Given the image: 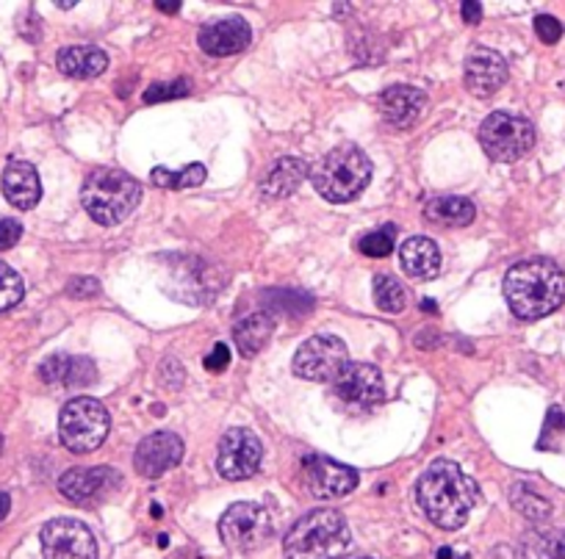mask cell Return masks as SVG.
<instances>
[{"label":"cell","instance_id":"obj_1","mask_svg":"<svg viewBox=\"0 0 565 559\" xmlns=\"http://www.w3.org/2000/svg\"><path fill=\"white\" fill-rule=\"evenodd\" d=\"M416 502L438 529L455 531L466 526L468 515L480 502V487L455 460H435L416 482Z\"/></svg>","mask_w":565,"mask_h":559},{"label":"cell","instance_id":"obj_2","mask_svg":"<svg viewBox=\"0 0 565 559\" xmlns=\"http://www.w3.org/2000/svg\"><path fill=\"white\" fill-rule=\"evenodd\" d=\"M504 299L515 319H543L565 303V272L548 257L515 263L504 274Z\"/></svg>","mask_w":565,"mask_h":559},{"label":"cell","instance_id":"obj_3","mask_svg":"<svg viewBox=\"0 0 565 559\" xmlns=\"http://www.w3.org/2000/svg\"><path fill=\"white\" fill-rule=\"evenodd\" d=\"M352 546V531L338 509L322 507L300 518L283 540L286 559H341Z\"/></svg>","mask_w":565,"mask_h":559},{"label":"cell","instance_id":"obj_4","mask_svg":"<svg viewBox=\"0 0 565 559\" xmlns=\"http://www.w3.org/2000/svg\"><path fill=\"white\" fill-rule=\"evenodd\" d=\"M142 186L122 169H95L80 186V206L98 224L115 228L137 211Z\"/></svg>","mask_w":565,"mask_h":559},{"label":"cell","instance_id":"obj_5","mask_svg":"<svg viewBox=\"0 0 565 559\" xmlns=\"http://www.w3.org/2000/svg\"><path fill=\"white\" fill-rule=\"evenodd\" d=\"M314 189L327 202H349L371 183V161L358 144H338L311 169Z\"/></svg>","mask_w":565,"mask_h":559},{"label":"cell","instance_id":"obj_6","mask_svg":"<svg viewBox=\"0 0 565 559\" xmlns=\"http://www.w3.org/2000/svg\"><path fill=\"white\" fill-rule=\"evenodd\" d=\"M164 292L192 308L214 303L225 288V272L200 255H172L164 263Z\"/></svg>","mask_w":565,"mask_h":559},{"label":"cell","instance_id":"obj_7","mask_svg":"<svg viewBox=\"0 0 565 559\" xmlns=\"http://www.w3.org/2000/svg\"><path fill=\"white\" fill-rule=\"evenodd\" d=\"M111 429V416L104 402L91 396H75L62 407L58 416V440L73 454H91L106 443Z\"/></svg>","mask_w":565,"mask_h":559},{"label":"cell","instance_id":"obj_8","mask_svg":"<svg viewBox=\"0 0 565 559\" xmlns=\"http://www.w3.org/2000/svg\"><path fill=\"white\" fill-rule=\"evenodd\" d=\"M480 144L491 161L513 164L535 147V125L513 111H493L482 120Z\"/></svg>","mask_w":565,"mask_h":559},{"label":"cell","instance_id":"obj_9","mask_svg":"<svg viewBox=\"0 0 565 559\" xmlns=\"http://www.w3.org/2000/svg\"><path fill=\"white\" fill-rule=\"evenodd\" d=\"M272 515L267 507L252 502H239L225 509L219 518V537L236 553H252L272 540Z\"/></svg>","mask_w":565,"mask_h":559},{"label":"cell","instance_id":"obj_10","mask_svg":"<svg viewBox=\"0 0 565 559\" xmlns=\"http://www.w3.org/2000/svg\"><path fill=\"white\" fill-rule=\"evenodd\" d=\"M349 365V349L338 336H314L294 354V374L311 383H336Z\"/></svg>","mask_w":565,"mask_h":559},{"label":"cell","instance_id":"obj_11","mask_svg":"<svg viewBox=\"0 0 565 559\" xmlns=\"http://www.w3.org/2000/svg\"><path fill=\"white\" fill-rule=\"evenodd\" d=\"M263 460V446L258 435L247 427H233L219 438L217 471L230 482L250 480L258 474Z\"/></svg>","mask_w":565,"mask_h":559},{"label":"cell","instance_id":"obj_12","mask_svg":"<svg viewBox=\"0 0 565 559\" xmlns=\"http://www.w3.org/2000/svg\"><path fill=\"white\" fill-rule=\"evenodd\" d=\"M45 559H98V542L89 526L75 518H53L40 531Z\"/></svg>","mask_w":565,"mask_h":559},{"label":"cell","instance_id":"obj_13","mask_svg":"<svg viewBox=\"0 0 565 559\" xmlns=\"http://www.w3.org/2000/svg\"><path fill=\"white\" fill-rule=\"evenodd\" d=\"M333 385L338 399L355 410H369L385 399L383 374L371 363H349Z\"/></svg>","mask_w":565,"mask_h":559},{"label":"cell","instance_id":"obj_14","mask_svg":"<svg viewBox=\"0 0 565 559\" xmlns=\"http://www.w3.org/2000/svg\"><path fill=\"white\" fill-rule=\"evenodd\" d=\"M463 80L475 98H491L508 84V62L499 51L477 47L468 53L466 64H463Z\"/></svg>","mask_w":565,"mask_h":559},{"label":"cell","instance_id":"obj_15","mask_svg":"<svg viewBox=\"0 0 565 559\" xmlns=\"http://www.w3.org/2000/svg\"><path fill=\"white\" fill-rule=\"evenodd\" d=\"M305 480L316 498H344L358 487V471L330 460V457L314 454L303 460Z\"/></svg>","mask_w":565,"mask_h":559},{"label":"cell","instance_id":"obj_16","mask_svg":"<svg viewBox=\"0 0 565 559\" xmlns=\"http://www.w3.org/2000/svg\"><path fill=\"white\" fill-rule=\"evenodd\" d=\"M183 460V440L175 432H161L148 435L142 443L137 446V454H133V465H137L139 476L144 480H159L166 471L175 469L177 462Z\"/></svg>","mask_w":565,"mask_h":559},{"label":"cell","instance_id":"obj_17","mask_svg":"<svg viewBox=\"0 0 565 559\" xmlns=\"http://www.w3.org/2000/svg\"><path fill=\"white\" fill-rule=\"evenodd\" d=\"M122 485L120 471L109 469V465H98V469H73L58 480V491L64 498L73 504H95L100 498L109 496V491H117Z\"/></svg>","mask_w":565,"mask_h":559},{"label":"cell","instance_id":"obj_18","mask_svg":"<svg viewBox=\"0 0 565 559\" xmlns=\"http://www.w3.org/2000/svg\"><path fill=\"white\" fill-rule=\"evenodd\" d=\"M377 106H380V117H383L385 125L394 128V131H411L413 125L422 122L424 111H427V95L416 86L396 84L380 95Z\"/></svg>","mask_w":565,"mask_h":559},{"label":"cell","instance_id":"obj_19","mask_svg":"<svg viewBox=\"0 0 565 559\" xmlns=\"http://www.w3.org/2000/svg\"><path fill=\"white\" fill-rule=\"evenodd\" d=\"M36 374H40L42 383L64 385V388H89V385L98 383V369H95V363L89 358L67 352L51 354V358L42 360Z\"/></svg>","mask_w":565,"mask_h":559},{"label":"cell","instance_id":"obj_20","mask_svg":"<svg viewBox=\"0 0 565 559\" xmlns=\"http://www.w3.org/2000/svg\"><path fill=\"white\" fill-rule=\"evenodd\" d=\"M252 40V29L245 18H222L217 23H208L200 29L203 53L208 56H236L245 51Z\"/></svg>","mask_w":565,"mask_h":559},{"label":"cell","instance_id":"obj_21","mask_svg":"<svg viewBox=\"0 0 565 559\" xmlns=\"http://www.w3.org/2000/svg\"><path fill=\"white\" fill-rule=\"evenodd\" d=\"M3 197L12 202L18 211H31L42 200L40 172L29 161H12L3 169Z\"/></svg>","mask_w":565,"mask_h":559},{"label":"cell","instance_id":"obj_22","mask_svg":"<svg viewBox=\"0 0 565 559\" xmlns=\"http://www.w3.org/2000/svg\"><path fill=\"white\" fill-rule=\"evenodd\" d=\"M441 250L430 235H411L400 246V263L408 277L433 280L441 272Z\"/></svg>","mask_w":565,"mask_h":559},{"label":"cell","instance_id":"obj_23","mask_svg":"<svg viewBox=\"0 0 565 559\" xmlns=\"http://www.w3.org/2000/svg\"><path fill=\"white\" fill-rule=\"evenodd\" d=\"M58 73L67 75L75 80H89L98 78L109 67V53L100 51L95 45H78V47H64L56 56Z\"/></svg>","mask_w":565,"mask_h":559},{"label":"cell","instance_id":"obj_24","mask_svg":"<svg viewBox=\"0 0 565 559\" xmlns=\"http://www.w3.org/2000/svg\"><path fill=\"white\" fill-rule=\"evenodd\" d=\"M308 175L311 166L305 164L303 158H294V155L280 158L261 180V195L267 197V200H283V197L294 195Z\"/></svg>","mask_w":565,"mask_h":559},{"label":"cell","instance_id":"obj_25","mask_svg":"<svg viewBox=\"0 0 565 559\" xmlns=\"http://www.w3.org/2000/svg\"><path fill=\"white\" fill-rule=\"evenodd\" d=\"M424 217L433 224H441V228H468V224L477 219V208L475 202L466 200V197L444 195L433 197V200L424 206Z\"/></svg>","mask_w":565,"mask_h":559},{"label":"cell","instance_id":"obj_26","mask_svg":"<svg viewBox=\"0 0 565 559\" xmlns=\"http://www.w3.org/2000/svg\"><path fill=\"white\" fill-rule=\"evenodd\" d=\"M521 559H565V526H537L519 542Z\"/></svg>","mask_w":565,"mask_h":559},{"label":"cell","instance_id":"obj_27","mask_svg":"<svg viewBox=\"0 0 565 559\" xmlns=\"http://www.w3.org/2000/svg\"><path fill=\"white\" fill-rule=\"evenodd\" d=\"M272 332H274V319L267 314V310H261V314H250L247 319H241L239 325H236L233 341L245 358H256V354L269 343Z\"/></svg>","mask_w":565,"mask_h":559},{"label":"cell","instance_id":"obj_28","mask_svg":"<svg viewBox=\"0 0 565 559\" xmlns=\"http://www.w3.org/2000/svg\"><path fill=\"white\" fill-rule=\"evenodd\" d=\"M510 502H513V507L519 509L526 520H532V524H543V520L552 518L554 513L552 502L543 498L530 482H515L513 491H510Z\"/></svg>","mask_w":565,"mask_h":559},{"label":"cell","instance_id":"obj_29","mask_svg":"<svg viewBox=\"0 0 565 559\" xmlns=\"http://www.w3.org/2000/svg\"><path fill=\"white\" fill-rule=\"evenodd\" d=\"M206 166L203 164H188L183 166L181 172H172L166 169V166H155L153 172H150V180H153V186H159V189H195V186H200L203 180H206Z\"/></svg>","mask_w":565,"mask_h":559},{"label":"cell","instance_id":"obj_30","mask_svg":"<svg viewBox=\"0 0 565 559\" xmlns=\"http://www.w3.org/2000/svg\"><path fill=\"white\" fill-rule=\"evenodd\" d=\"M371 292H374L377 308L383 310V314H402L405 310L408 292L400 280L391 277V274H377Z\"/></svg>","mask_w":565,"mask_h":559},{"label":"cell","instance_id":"obj_31","mask_svg":"<svg viewBox=\"0 0 565 559\" xmlns=\"http://www.w3.org/2000/svg\"><path fill=\"white\" fill-rule=\"evenodd\" d=\"M25 297V283L9 263H0V314L18 308Z\"/></svg>","mask_w":565,"mask_h":559},{"label":"cell","instance_id":"obj_32","mask_svg":"<svg viewBox=\"0 0 565 559\" xmlns=\"http://www.w3.org/2000/svg\"><path fill=\"white\" fill-rule=\"evenodd\" d=\"M396 241V224H385V228L374 230V233H366L363 239L358 241V250L363 252L366 257H389L394 252Z\"/></svg>","mask_w":565,"mask_h":559},{"label":"cell","instance_id":"obj_33","mask_svg":"<svg viewBox=\"0 0 565 559\" xmlns=\"http://www.w3.org/2000/svg\"><path fill=\"white\" fill-rule=\"evenodd\" d=\"M188 86L186 78L172 80V84H153L148 91H144V103H164V100H177V98H188Z\"/></svg>","mask_w":565,"mask_h":559},{"label":"cell","instance_id":"obj_34","mask_svg":"<svg viewBox=\"0 0 565 559\" xmlns=\"http://www.w3.org/2000/svg\"><path fill=\"white\" fill-rule=\"evenodd\" d=\"M159 380L166 391L183 388V380H186V371H183L181 360L164 358L159 365Z\"/></svg>","mask_w":565,"mask_h":559},{"label":"cell","instance_id":"obj_35","mask_svg":"<svg viewBox=\"0 0 565 559\" xmlns=\"http://www.w3.org/2000/svg\"><path fill=\"white\" fill-rule=\"evenodd\" d=\"M535 34L537 40L546 42V45H554V42H559V36H563V25H559V20L552 18V14H537Z\"/></svg>","mask_w":565,"mask_h":559},{"label":"cell","instance_id":"obj_36","mask_svg":"<svg viewBox=\"0 0 565 559\" xmlns=\"http://www.w3.org/2000/svg\"><path fill=\"white\" fill-rule=\"evenodd\" d=\"M67 297L73 299L100 297V283L95 277H73L67 286Z\"/></svg>","mask_w":565,"mask_h":559},{"label":"cell","instance_id":"obj_37","mask_svg":"<svg viewBox=\"0 0 565 559\" xmlns=\"http://www.w3.org/2000/svg\"><path fill=\"white\" fill-rule=\"evenodd\" d=\"M20 235H23V224L18 219H0V250L18 244Z\"/></svg>","mask_w":565,"mask_h":559},{"label":"cell","instance_id":"obj_38","mask_svg":"<svg viewBox=\"0 0 565 559\" xmlns=\"http://www.w3.org/2000/svg\"><path fill=\"white\" fill-rule=\"evenodd\" d=\"M230 365V352H228V347H225V343H217V347L211 349V354H208L206 358V369L208 371H225Z\"/></svg>","mask_w":565,"mask_h":559},{"label":"cell","instance_id":"obj_39","mask_svg":"<svg viewBox=\"0 0 565 559\" xmlns=\"http://www.w3.org/2000/svg\"><path fill=\"white\" fill-rule=\"evenodd\" d=\"M460 12L468 25H477L482 20V3H477V0H463Z\"/></svg>","mask_w":565,"mask_h":559},{"label":"cell","instance_id":"obj_40","mask_svg":"<svg viewBox=\"0 0 565 559\" xmlns=\"http://www.w3.org/2000/svg\"><path fill=\"white\" fill-rule=\"evenodd\" d=\"M9 509H12V498H9L7 493H0V520L7 518Z\"/></svg>","mask_w":565,"mask_h":559},{"label":"cell","instance_id":"obj_41","mask_svg":"<svg viewBox=\"0 0 565 559\" xmlns=\"http://www.w3.org/2000/svg\"><path fill=\"white\" fill-rule=\"evenodd\" d=\"M155 9H159V12H164V14H175L181 7H177V3H155Z\"/></svg>","mask_w":565,"mask_h":559},{"label":"cell","instance_id":"obj_42","mask_svg":"<svg viewBox=\"0 0 565 559\" xmlns=\"http://www.w3.org/2000/svg\"><path fill=\"white\" fill-rule=\"evenodd\" d=\"M452 553H449V548H441V553H438V559H449Z\"/></svg>","mask_w":565,"mask_h":559},{"label":"cell","instance_id":"obj_43","mask_svg":"<svg viewBox=\"0 0 565 559\" xmlns=\"http://www.w3.org/2000/svg\"><path fill=\"white\" fill-rule=\"evenodd\" d=\"M424 310H427V314H435V305L427 299V303H424Z\"/></svg>","mask_w":565,"mask_h":559},{"label":"cell","instance_id":"obj_44","mask_svg":"<svg viewBox=\"0 0 565 559\" xmlns=\"http://www.w3.org/2000/svg\"><path fill=\"white\" fill-rule=\"evenodd\" d=\"M0 451H3V438H0Z\"/></svg>","mask_w":565,"mask_h":559},{"label":"cell","instance_id":"obj_45","mask_svg":"<svg viewBox=\"0 0 565 559\" xmlns=\"http://www.w3.org/2000/svg\"><path fill=\"white\" fill-rule=\"evenodd\" d=\"M360 559H371V557H360Z\"/></svg>","mask_w":565,"mask_h":559}]
</instances>
